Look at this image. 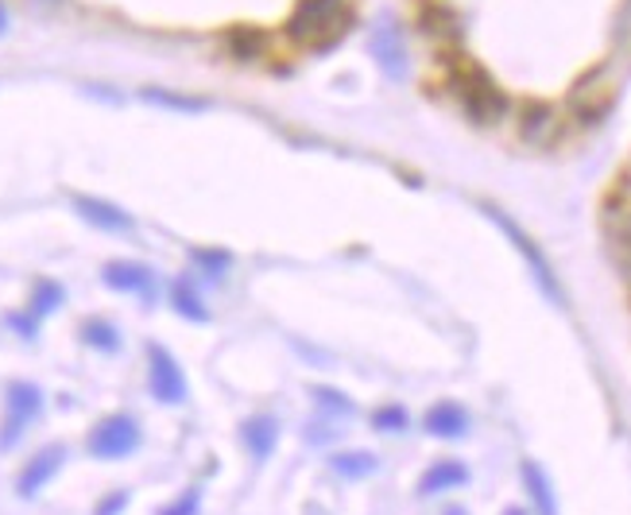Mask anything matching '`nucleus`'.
Here are the masks:
<instances>
[{"label":"nucleus","instance_id":"nucleus-1","mask_svg":"<svg viewBox=\"0 0 631 515\" xmlns=\"http://www.w3.org/2000/svg\"><path fill=\"white\" fill-rule=\"evenodd\" d=\"M349 24H353V12H349L345 0H302L295 17L287 20V35L299 47L325 51L345 40Z\"/></svg>","mask_w":631,"mask_h":515},{"label":"nucleus","instance_id":"nucleus-2","mask_svg":"<svg viewBox=\"0 0 631 515\" xmlns=\"http://www.w3.org/2000/svg\"><path fill=\"white\" fill-rule=\"evenodd\" d=\"M453 89H458L466 112L477 120V125H492L507 112V97L489 74L481 71L477 63H461L458 74H453Z\"/></svg>","mask_w":631,"mask_h":515},{"label":"nucleus","instance_id":"nucleus-3","mask_svg":"<svg viewBox=\"0 0 631 515\" xmlns=\"http://www.w3.org/2000/svg\"><path fill=\"white\" fill-rule=\"evenodd\" d=\"M43 415V391L28 380H12L4 396V422H0V453H9L20 438L32 430V422Z\"/></svg>","mask_w":631,"mask_h":515},{"label":"nucleus","instance_id":"nucleus-4","mask_svg":"<svg viewBox=\"0 0 631 515\" xmlns=\"http://www.w3.org/2000/svg\"><path fill=\"white\" fill-rule=\"evenodd\" d=\"M143 434H140V422L132 415H105L94 430H89V458L97 461H125L140 450Z\"/></svg>","mask_w":631,"mask_h":515},{"label":"nucleus","instance_id":"nucleus-5","mask_svg":"<svg viewBox=\"0 0 631 515\" xmlns=\"http://www.w3.org/2000/svg\"><path fill=\"white\" fill-rule=\"evenodd\" d=\"M484 214L492 217V222L500 225V229H504V237L512 240L515 248H520V256L523 260H527V268H531V276H535V283L543 287V294L550 302H558V307H566V291H562V283H558V276H554V268H550V260H546L543 256V248L535 245V240L527 237V233L520 229V225L512 222V217L507 214H500L496 206H484Z\"/></svg>","mask_w":631,"mask_h":515},{"label":"nucleus","instance_id":"nucleus-6","mask_svg":"<svg viewBox=\"0 0 631 515\" xmlns=\"http://www.w3.org/2000/svg\"><path fill=\"white\" fill-rule=\"evenodd\" d=\"M148 388L159 404H186V373L179 368V361L163 350V345H148Z\"/></svg>","mask_w":631,"mask_h":515},{"label":"nucleus","instance_id":"nucleus-7","mask_svg":"<svg viewBox=\"0 0 631 515\" xmlns=\"http://www.w3.org/2000/svg\"><path fill=\"white\" fill-rule=\"evenodd\" d=\"M63 461H66V446H43L40 453H35L32 461H28L24 469H20V476H17V492L24 500H32V496H40L43 489H47L51 481L58 476V469H63Z\"/></svg>","mask_w":631,"mask_h":515},{"label":"nucleus","instance_id":"nucleus-8","mask_svg":"<svg viewBox=\"0 0 631 515\" xmlns=\"http://www.w3.org/2000/svg\"><path fill=\"white\" fill-rule=\"evenodd\" d=\"M372 55L387 78H407V47H403V32L392 20H384L372 35Z\"/></svg>","mask_w":631,"mask_h":515},{"label":"nucleus","instance_id":"nucleus-9","mask_svg":"<svg viewBox=\"0 0 631 515\" xmlns=\"http://www.w3.org/2000/svg\"><path fill=\"white\" fill-rule=\"evenodd\" d=\"M240 442L253 453V461H268L279 450V419L276 415H248L240 422Z\"/></svg>","mask_w":631,"mask_h":515},{"label":"nucleus","instance_id":"nucleus-10","mask_svg":"<svg viewBox=\"0 0 631 515\" xmlns=\"http://www.w3.org/2000/svg\"><path fill=\"white\" fill-rule=\"evenodd\" d=\"M74 210H78L82 222H89L94 229H101V233H128L136 225L120 206L101 202V199H89V194H78V199H74Z\"/></svg>","mask_w":631,"mask_h":515},{"label":"nucleus","instance_id":"nucleus-11","mask_svg":"<svg viewBox=\"0 0 631 515\" xmlns=\"http://www.w3.org/2000/svg\"><path fill=\"white\" fill-rule=\"evenodd\" d=\"M423 430L435 438H466L469 434V411L461 404H453V399H442V404H435L427 411V419H423Z\"/></svg>","mask_w":631,"mask_h":515},{"label":"nucleus","instance_id":"nucleus-12","mask_svg":"<svg viewBox=\"0 0 631 515\" xmlns=\"http://www.w3.org/2000/svg\"><path fill=\"white\" fill-rule=\"evenodd\" d=\"M461 484H469V469L461 465V461H453V458L435 461L427 473L418 476V492H423V496H438V492L461 489Z\"/></svg>","mask_w":631,"mask_h":515},{"label":"nucleus","instance_id":"nucleus-13","mask_svg":"<svg viewBox=\"0 0 631 515\" xmlns=\"http://www.w3.org/2000/svg\"><path fill=\"white\" fill-rule=\"evenodd\" d=\"M105 287H113V291H125V294H151V287H156V279H151V271L143 268V264H105L101 271Z\"/></svg>","mask_w":631,"mask_h":515},{"label":"nucleus","instance_id":"nucleus-14","mask_svg":"<svg viewBox=\"0 0 631 515\" xmlns=\"http://www.w3.org/2000/svg\"><path fill=\"white\" fill-rule=\"evenodd\" d=\"M171 307H174V314H182L186 322H210V307H205V299H202V291L194 287V279H174V287H171Z\"/></svg>","mask_w":631,"mask_h":515},{"label":"nucleus","instance_id":"nucleus-15","mask_svg":"<svg viewBox=\"0 0 631 515\" xmlns=\"http://www.w3.org/2000/svg\"><path fill=\"white\" fill-rule=\"evenodd\" d=\"M523 484H527V496L538 515H558V500H554L550 476H546L535 461H523Z\"/></svg>","mask_w":631,"mask_h":515},{"label":"nucleus","instance_id":"nucleus-16","mask_svg":"<svg viewBox=\"0 0 631 515\" xmlns=\"http://www.w3.org/2000/svg\"><path fill=\"white\" fill-rule=\"evenodd\" d=\"M376 453L368 450H338L330 453V469L338 476H345V481H361V476H372L376 473Z\"/></svg>","mask_w":631,"mask_h":515},{"label":"nucleus","instance_id":"nucleus-17","mask_svg":"<svg viewBox=\"0 0 631 515\" xmlns=\"http://www.w3.org/2000/svg\"><path fill=\"white\" fill-rule=\"evenodd\" d=\"M82 341H86L89 350L97 353H117L120 350V333L113 322H101V318H94V322L82 325Z\"/></svg>","mask_w":631,"mask_h":515},{"label":"nucleus","instance_id":"nucleus-18","mask_svg":"<svg viewBox=\"0 0 631 515\" xmlns=\"http://www.w3.org/2000/svg\"><path fill=\"white\" fill-rule=\"evenodd\" d=\"M58 307H63V287H58L55 279H40V283H35L32 310H28V318H35V322H43V318H47V314H55Z\"/></svg>","mask_w":631,"mask_h":515},{"label":"nucleus","instance_id":"nucleus-19","mask_svg":"<svg viewBox=\"0 0 631 515\" xmlns=\"http://www.w3.org/2000/svg\"><path fill=\"white\" fill-rule=\"evenodd\" d=\"M372 427H376L379 434H403V430L410 427L407 407H399V404L376 407V411H372Z\"/></svg>","mask_w":631,"mask_h":515},{"label":"nucleus","instance_id":"nucleus-20","mask_svg":"<svg viewBox=\"0 0 631 515\" xmlns=\"http://www.w3.org/2000/svg\"><path fill=\"white\" fill-rule=\"evenodd\" d=\"M156 515H202V484H186L171 504H163Z\"/></svg>","mask_w":631,"mask_h":515},{"label":"nucleus","instance_id":"nucleus-21","mask_svg":"<svg viewBox=\"0 0 631 515\" xmlns=\"http://www.w3.org/2000/svg\"><path fill=\"white\" fill-rule=\"evenodd\" d=\"M190 260H194L202 271H210V276H225V271L233 268V256L225 253V248H194Z\"/></svg>","mask_w":631,"mask_h":515},{"label":"nucleus","instance_id":"nucleus-22","mask_svg":"<svg viewBox=\"0 0 631 515\" xmlns=\"http://www.w3.org/2000/svg\"><path fill=\"white\" fill-rule=\"evenodd\" d=\"M143 97L156 105H167V109H182V112H202L205 101L202 97H182V94H167V89H143Z\"/></svg>","mask_w":631,"mask_h":515},{"label":"nucleus","instance_id":"nucleus-23","mask_svg":"<svg viewBox=\"0 0 631 515\" xmlns=\"http://www.w3.org/2000/svg\"><path fill=\"white\" fill-rule=\"evenodd\" d=\"M229 43H233V55L253 58L264 51V32H256V28H237V32H229Z\"/></svg>","mask_w":631,"mask_h":515},{"label":"nucleus","instance_id":"nucleus-24","mask_svg":"<svg viewBox=\"0 0 631 515\" xmlns=\"http://www.w3.org/2000/svg\"><path fill=\"white\" fill-rule=\"evenodd\" d=\"M616 264H620V271L631 279V229L616 233Z\"/></svg>","mask_w":631,"mask_h":515},{"label":"nucleus","instance_id":"nucleus-25","mask_svg":"<svg viewBox=\"0 0 631 515\" xmlns=\"http://www.w3.org/2000/svg\"><path fill=\"white\" fill-rule=\"evenodd\" d=\"M128 507V492L125 489H117V492H109V496L97 504V512L94 515H120Z\"/></svg>","mask_w":631,"mask_h":515},{"label":"nucleus","instance_id":"nucleus-26","mask_svg":"<svg viewBox=\"0 0 631 515\" xmlns=\"http://www.w3.org/2000/svg\"><path fill=\"white\" fill-rule=\"evenodd\" d=\"M314 399L322 407H333V411H353V404H349V399H341L333 388H314Z\"/></svg>","mask_w":631,"mask_h":515},{"label":"nucleus","instance_id":"nucleus-27","mask_svg":"<svg viewBox=\"0 0 631 515\" xmlns=\"http://www.w3.org/2000/svg\"><path fill=\"white\" fill-rule=\"evenodd\" d=\"M504 515H527V512H523V507H507Z\"/></svg>","mask_w":631,"mask_h":515},{"label":"nucleus","instance_id":"nucleus-28","mask_svg":"<svg viewBox=\"0 0 631 515\" xmlns=\"http://www.w3.org/2000/svg\"><path fill=\"white\" fill-rule=\"evenodd\" d=\"M446 515H466V512H461V507H453V512H446Z\"/></svg>","mask_w":631,"mask_h":515},{"label":"nucleus","instance_id":"nucleus-29","mask_svg":"<svg viewBox=\"0 0 631 515\" xmlns=\"http://www.w3.org/2000/svg\"><path fill=\"white\" fill-rule=\"evenodd\" d=\"M0 32H4V12H0Z\"/></svg>","mask_w":631,"mask_h":515}]
</instances>
